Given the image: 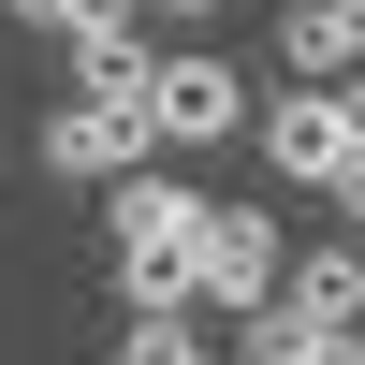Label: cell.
Here are the masks:
<instances>
[{"label":"cell","instance_id":"cell-1","mask_svg":"<svg viewBox=\"0 0 365 365\" xmlns=\"http://www.w3.org/2000/svg\"><path fill=\"white\" fill-rule=\"evenodd\" d=\"M103 249H117V292L132 307H190V249H205V190L190 175H117L103 190Z\"/></svg>","mask_w":365,"mask_h":365},{"label":"cell","instance_id":"cell-2","mask_svg":"<svg viewBox=\"0 0 365 365\" xmlns=\"http://www.w3.org/2000/svg\"><path fill=\"white\" fill-rule=\"evenodd\" d=\"M278 278H292V234L263 220V205H205L190 307H205V322H249V307H278Z\"/></svg>","mask_w":365,"mask_h":365},{"label":"cell","instance_id":"cell-3","mask_svg":"<svg viewBox=\"0 0 365 365\" xmlns=\"http://www.w3.org/2000/svg\"><path fill=\"white\" fill-rule=\"evenodd\" d=\"M249 73H234V58L220 44H175L161 58V88H146V132H161V161H190V146H234V132H249Z\"/></svg>","mask_w":365,"mask_h":365},{"label":"cell","instance_id":"cell-4","mask_svg":"<svg viewBox=\"0 0 365 365\" xmlns=\"http://www.w3.org/2000/svg\"><path fill=\"white\" fill-rule=\"evenodd\" d=\"M29 146H44V175H73V190H117V175L161 161L146 103H88V88H73V103H44V132H29Z\"/></svg>","mask_w":365,"mask_h":365},{"label":"cell","instance_id":"cell-5","mask_svg":"<svg viewBox=\"0 0 365 365\" xmlns=\"http://www.w3.org/2000/svg\"><path fill=\"white\" fill-rule=\"evenodd\" d=\"M249 132H263V175H292V190H336V161H351V103L322 73H278V103Z\"/></svg>","mask_w":365,"mask_h":365},{"label":"cell","instance_id":"cell-6","mask_svg":"<svg viewBox=\"0 0 365 365\" xmlns=\"http://www.w3.org/2000/svg\"><path fill=\"white\" fill-rule=\"evenodd\" d=\"M73 88L88 103H146V88H161V29H146L132 0H103V15L73 29Z\"/></svg>","mask_w":365,"mask_h":365},{"label":"cell","instance_id":"cell-7","mask_svg":"<svg viewBox=\"0 0 365 365\" xmlns=\"http://www.w3.org/2000/svg\"><path fill=\"white\" fill-rule=\"evenodd\" d=\"M278 73L351 88V73H365V0H278Z\"/></svg>","mask_w":365,"mask_h":365},{"label":"cell","instance_id":"cell-8","mask_svg":"<svg viewBox=\"0 0 365 365\" xmlns=\"http://www.w3.org/2000/svg\"><path fill=\"white\" fill-rule=\"evenodd\" d=\"M278 307H307V322H365V249H351V234H307V249H292V278H278Z\"/></svg>","mask_w":365,"mask_h":365},{"label":"cell","instance_id":"cell-9","mask_svg":"<svg viewBox=\"0 0 365 365\" xmlns=\"http://www.w3.org/2000/svg\"><path fill=\"white\" fill-rule=\"evenodd\" d=\"M117 365H220V336H205V307H132L117 322Z\"/></svg>","mask_w":365,"mask_h":365},{"label":"cell","instance_id":"cell-10","mask_svg":"<svg viewBox=\"0 0 365 365\" xmlns=\"http://www.w3.org/2000/svg\"><path fill=\"white\" fill-rule=\"evenodd\" d=\"M249 336L278 365H365V322H307V307H249Z\"/></svg>","mask_w":365,"mask_h":365},{"label":"cell","instance_id":"cell-11","mask_svg":"<svg viewBox=\"0 0 365 365\" xmlns=\"http://www.w3.org/2000/svg\"><path fill=\"white\" fill-rule=\"evenodd\" d=\"M88 15H103V0H15V29H29V44H73Z\"/></svg>","mask_w":365,"mask_h":365},{"label":"cell","instance_id":"cell-12","mask_svg":"<svg viewBox=\"0 0 365 365\" xmlns=\"http://www.w3.org/2000/svg\"><path fill=\"white\" fill-rule=\"evenodd\" d=\"M205 15H220V0H146V29H205Z\"/></svg>","mask_w":365,"mask_h":365},{"label":"cell","instance_id":"cell-13","mask_svg":"<svg viewBox=\"0 0 365 365\" xmlns=\"http://www.w3.org/2000/svg\"><path fill=\"white\" fill-rule=\"evenodd\" d=\"M132 15H146V0H132Z\"/></svg>","mask_w":365,"mask_h":365}]
</instances>
